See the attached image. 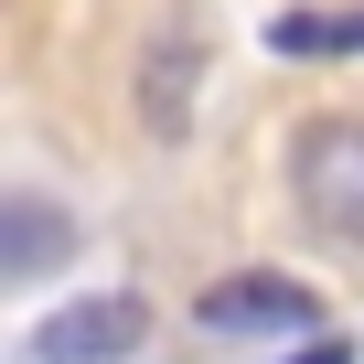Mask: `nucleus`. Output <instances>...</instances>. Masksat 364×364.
<instances>
[{
  "label": "nucleus",
  "instance_id": "obj_1",
  "mask_svg": "<svg viewBox=\"0 0 364 364\" xmlns=\"http://www.w3.org/2000/svg\"><path fill=\"white\" fill-rule=\"evenodd\" d=\"M289 204L321 236H364V118H311L289 139Z\"/></svg>",
  "mask_w": 364,
  "mask_h": 364
},
{
  "label": "nucleus",
  "instance_id": "obj_2",
  "mask_svg": "<svg viewBox=\"0 0 364 364\" xmlns=\"http://www.w3.org/2000/svg\"><path fill=\"white\" fill-rule=\"evenodd\" d=\"M139 343H150V300H129V289L65 300V311H43V321L22 332V353H33V364H129Z\"/></svg>",
  "mask_w": 364,
  "mask_h": 364
},
{
  "label": "nucleus",
  "instance_id": "obj_3",
  "mask_svg": "<svg viewBox=\"0 0 364 364\" xmlns=\"http://www.w3.org/2000/svg\"><path fill=\"white\" fill-rule=\"evenodd\" d=\"M300 321H311V289L279 279V268H247V279L204 289V332H300Z\"/></svg>",
  "mask_w": 364,
  "mask_h": 364
},
{
  "label": "nucleus",
  "instance_id": "obj_4",
  "mask_svg": "<svg viewBox=\"0 0 364 364\" xmlns=\"http://www.w3.org/2000/svg\"><path fill=\"white\" fill-rule=\"evenodd\" d=\"M65 257H75V225H65L43 193H11V204H0V279H11V289L54 279Z\"/></svg>",
  "mask_w": 364,
  "mask_h": 364
},
{
  "label": "nucleus",
  "instance_id": "obj_5",
  "mask_svg": "<svg viewBox=\"0 0 364 364\" xmlns=\"http://www.w3.org/2000/svg\"><path fill=\"white\" fill-rule=\"evenodd\" d=\"M193 75H204V43L193 33H161L150 65H139V129L150 139H182V118H193Z\"/></svg>",
  "mask_w": 364,
  "mask_h": 364
},
{
  "label": "nucleus",
  "instance_id": "obj_6",
  "mask_svg": "<svg viewBox=\"0 0 364 364\" xmlns=\"http://www.w3.org/2000/svg\"><path fill=\"white\" fill-rule=\"evenodd\" d=\"M268 54H289V65H332V54H364V0L279 11V22H268Z\"/></svg>",
  "mask_w": 364,
  "mask_h": 364
},
{
  "label": "nucleus",
  "instance_id": "obj_7",
  "mask_svg": "<svg viewBox=\"0 0 364 364\" xmlns=\"http://www.w3.org/2000/svg\"><path fill=\"white\" fill-rule=\"evenodd\" d=\"M289 364H353V343H311V353H289Z\"/></svg>",
  "mask_w": 364,
  "mask_h": 364
}]
</instances>
